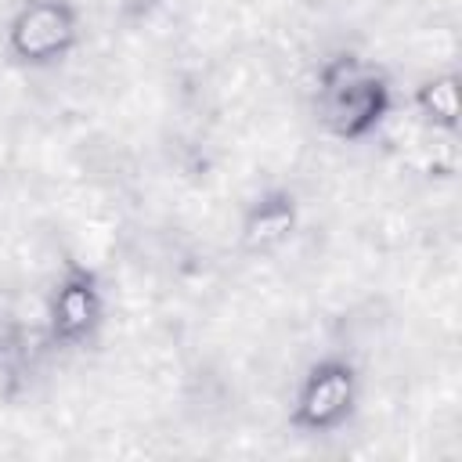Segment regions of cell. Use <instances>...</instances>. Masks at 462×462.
Listing matches in <instances>:
<instances>
[{"label": "cell", "instance_id": "3", "mask_svg": "<svg viewBox=\"0 0 462 462\" xmlns=\"http://www.w3.org/2000/svg\"><path fill=\"white\" fill-rule=\"evenodd\" d=\"M357 408V372L343 357L318 361L296 386L292 397V426L303 433H332Z\"/></svg>", "mask_w": 462, "mask_h": 462}, {"label": "cell", "instance_id": "1", "mask_svg": "<svg viewBox=\"0 0 462 462\" xmlns=\"http://www.w3.org/2000/svg\"><path fill=\"white\" fill-rule=\"evenodd\" d=\"M390 105H393V94H390L383 69L368 65L365 58L339 54L321 65L314 108H318L321 126L332 137L339 141L368 137L390 116Z\"/></svg>", "mask_w": 462, "mask_h": 462}, {"label": "cell", "instance_id": "4", "mask_svg": "<svg viewBox=\"0 0 462 462\" xmlns=\"http://www.w3.org/2000/svg\"><path fill=\"white\" fill-rule=\"evenodd\" d=\"M101 318H105V296L97 289V278L87 267H69L47 300L51 339L65 346H79L97 332Z\"/></svg>", "mask_w": 462, "mask_h": 462}, {"label": "cell", "instance_id": "2", "mask_svg": "<svg viewBox=\"0 0 462 462\" xmlns=\"http://www.w3.org/2000/svg\"><path fill=\"white\" fill-rule=\"evenodd\" d=\"M79 43V11L72 0H25L7 22V51L29 69L58 65Z\"/></svg>", "mask_w": 462, "mask_h": 462}, {"label": "cell", "instance_id": "6", "mask_svg": "<svg viewBox=\"0 0 462 462\" xmlns=\"http://www.w3.org/2000/svg\"><path fill=\"white\" fill-rule=\"evenodd\" d=\"M415 108H419V116H422L433 130L451 134L455 123H458V79H455V72L430 76V79L415 90Z\"/></svg>", "mask_w": 462, "mask_h": 462}, {"label": "cell", "instance_id": "7", "mask_svg": "<svg viewBox=\"0 0 462 462\" xmlns=\"http://www.w3.org/2000/svg\"><path fill=\"white\" fill-rule=\"evenodd\" d=\"M14 343H18V318H14V310L0 300V361L14 350Z\"/></svg>", "mask_w": 462, "mask_h": 462}, {"label": "cell", "instance_id": "5", "mask_svg": "<svg viewBox=\"0 0 462 462\" xmlns=\"http://www.w3.org/2000/svg\"><path fill=\"white\" fill-rule=\"evenodd\" d=\"M296 227V206L289 195H263L249 206L242 220V242L253 253H271L278 249Z\"/></svg>", "mask_w": 462, "mask_h": 462}]
</instances>
